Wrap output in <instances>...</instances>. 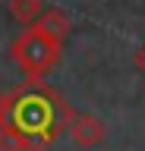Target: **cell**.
I'll return each mask as SVG.
<instances>
[{
  "label": "cell",
  "mask_w": 145,
  "mask_h": 151,
  "mask_svg": "<svg viewBox=\"0 0 145 151\" xmlns=\"http://www.w3.org/2000/svg\"><path fill=\"white\" fill-rule=\"evenodd\" d=\"M73 104L44 79H25L6 94L0 132L22 145V151H48L69 129Z\"/></svg>",
  "instance_id": "1"
},
{
  "label": "cell",
  "mask_w": 145,
  "mask_h": 151,
  "mask_svg": "<svg viewBox=\"0 0 145 151\" xmlns=\"http://www.w3.org/2000/svg\"><path fill=\"white\" fill-rule=\"evenodd\" d=\"M60 54H63V41L41 32L38 25H25L10 44V57L25 79H44L57 66Z\"/></svg>",
  "instance_id": "2"
},
{
  "label": "cell",
  "mask_w": 145,
  "mask_h": 151,
  "mask_svg": "<svg viewBox=\"0 0 145 151\" xmlns=\"http://www.w3.org/2000/svg\"><path fill=\"white\" fill-rule=\"evenodd\" d=\"M66 132L79 148H95V145H101L107 139V123L101 116H95V113H73Z\"/></svg>",
  "instance_id": "3"
},
{
  "label": "cell",
  "mask_w": 145,
  "mask_h": 151,
  "mask_svg": "<svg viewBox=\"0 0 145 151\" xmlns=\"http://www.w3.org/2000/svg\"><path fill=\"white\" fill-rule=\"evenodd\" d=\"M32 25H38L41 32H48V35H54L57 41H66V35H69V28H73V22H69V16L63 13V9H57V6H44V13H41Z\"/></svg>",
  "instance_id": "4"
},
{
  "label": "cell",
  "mask_w": 145,
  "mask_h": 151,
  "mask_svg": "<svg viewBox=\"0 0 145 151\" xmlns=\"http://www.w3.org/2000/svg\"><path fill=\"white\" fill-rule=\"evenodd\" d=\"M10 13H13L16 22L32 25V22L44 13V0H10Z\"/></svg>",
  "instance_id": "5"
},
{
  "label": "cell",
  "mask_w": 145,
  "mask_h": 151,
  "mask_svg": "<svg viewBox=\"0 0 145 151\" xmlns=\"http://www.w3.org/2000/svg\"><path fill=\"white\" fill-rule=\"evenodd\" d=\"M133 60H136V69H139V73H145V41L136 47V57H133Z\"/></svg>",
  "instance_id": "6"
},
{
  "label": "cell",
  "mask_w": 145,
  "mask_h": 151,
  "mask_svg": "<svg viewBox=\"0 0 145 151\" xmlns=\"http://www.w3.org/2000/svg\"><path fill=\"white\" fill-rule=\"evenodd\" d=\"M3 104H6V94L0 91V120H3Z\"/></svg>",
  "instance_id": "7"
}]
</instances>
